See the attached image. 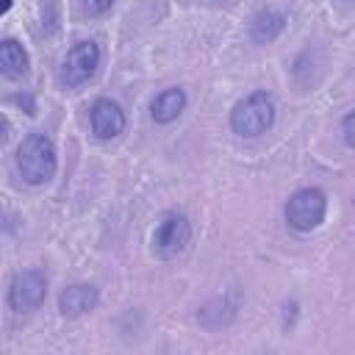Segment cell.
Here are the masks:
<instances>
[{"instance_id": "cell-8", "label": "cell", "mask_w": 355, "mask_h": 355, "mask_svg": "<svg viewBox=\"0 0 355 355\" xmlns=\"http://www.w3.org/2000/svg\"><path fill=\"white\" fill-rule=\"evenodd\" d=\"M94 305H97V291H94V286H86V283L67 286L58 297V308L64 316H80V313L92 311Z\"/></svg>"}, {"instance_id": "cell-4", "label": "cell", "mask_w": 355, "mask_h": 355, "mask_svg": "<svg viewBox=\"0 0 355 355\" xmlns=\"http://www.w3.org/2000/svg\"><path fill=\"white\" fill-rule=\"evenodd\" d=\"M97 67H100V50H97V44L94 42H78L67 53V58L61 64V80L67 86H80V83H86L97 72Z\"/></svg>"}, {"instance_id": "cell-11", "label": "cell", "mask_w": 355, "mask_h": 355, "mask_svg": "<svg viewBox=\"0 0 355 355\" xmlns=\"http://www.w3.org/2000/svg\"><path fill=\"white\" fill-rule=\"evenodd\" d=\"M283 25H286V17L280 11H261L255 17V22H252V39L261 42V44L272 42L283 31Z\"/></svg>"}, {"instance_id": "cell-10", "label": "cell", "mask_w": 355, "mask_h": 355, "mask_svg": "<svg viewBox=\"0 0 355 355\" xmlns=\"http://www.w3.org/2000/svg\"><path fill=\"white\" fill-rule=\"evenodd\" d=\"M0 67H3L6 78H22L28 72V53L22 50L19 42L6 39L0 44Z\"/></svg>"}, {"instance_id": "cell-2", "label": "cell", "mask_w": 355, "mask_h": 355, "mask_svg": "<svg viewBox=\"0 0 355 355\" xmlns=\"http://www.w3.org/2000/svg\"><path fill=\"white\" fill-rule=\"evenodd\" d=\"M272 122H275V103L266 92H255L244 97L230 114V128L239 136H261L272 128Z\"/></svg>"}, {"instance_id": "cell-6", "label": "cell", "mask_w": 355, "mask_h": 355, "mask_svg": "<svg viewBox=\"0 0 355 355\" xmlns=\"http://www.w3.org/2000/svg\"><path fill=\"white\" fill-rule=\"evenodd\" d=\"M47 294V283L39 272H19L14 275L11 280V288H8V302L17 308V311H31L36 305H42Z\"/></svg>"}, {"instance_id": "cell-9", "label": "cell", "mask_w": 355, "mask_h": 355, "mask_svg": "<svg viewBox=\"0 0 355 355\" xmlns=\"http://www.w3.org/2000/svg\"><path fill=\"white\" fill-rule=\"evenodd\" d=\"M183 108H186V92H183V89H178V86H175V89H164V92L153 100V105H150L153 119H155V122H161V125H166V122L178 119Z\"/></svg>"}, {"instance_id": "cell-7", "label": "cell", "mask_w": 355, "mask_h": 355, "mask_svg": "<svg viewBox=\"0 0 355 355\" xmlns=\"http://www.w3.org/2000/svg\"><path fill=\"white\" fill-rule=\"evenodd\" d=\"M92 119V130L100 139H114L125 130V114L114 100H97L89 111Z\"/></svg>"}, {"instance_id": "cell-12", "label": "cell", "mask_w": 355, "mask_h": 355, "mask_svg": "<svg viewBox=\"0 0 355 355\" xmlns=\"http://www.w3.org/2000/svg\"><path fill=\"white\" fill-rule=\"evenodd\" d=\"M86 3V8L92 11V14H105L111 6H114V0H83Z\"/></svg>"}, {"instance_id": "cell-5", "label": "cell", "mask_w": 355, "mask_h": 355, "mask_svg": "<svg viewBox=\"0 0 355 355\" xmlns=\"http://www.w3.org/2000/svg\"><path fill=\"white\" fill-rule=\"evenodd\" d=\"M189 239H191L189 219H186L183 214H166V216L158 222L155 233H153V247H155L158 255L172 258V255H178V252L186 250Z\"/></svg>"}, {"instance_id": "cell-1", "label": "cell", "mask_w": 355, "mask_h": 355, "mask_svg": "<svg viewBox=\"0 0 355 355\" xmlns=\"http://www.w3.org/2000/svg\"><path fill=\"white\" fill-rule=\"evenodd\" d=\"M17 166H19V175L25 178V183H31V186L47 183L55 172V144H53V139L44 136V133L25 136L19 150H17Z\"/></svg>"}, {"instance_id": "cell-3", "label": "cell", "mask_w": 355, "mask_h": 355, "mask_svg": "<svg viewBox=\"0 0 355 355\" xmlns=\"http://www.w3.org/2000/svg\"><path fill=\"white\" fill-rule=\"evenodd\" d=\"M327 200L319 189H300L286 202V219L294 230H313L324 219Z\"/></svg>"}, {"instance_id": "cell-13", "label": "cell", "mask_w": 355, "mask_h": 355, "mask_svg": "<svg viewBox=\"0 0 355 355\" xmlns=\"http://www.w3.org/2000/svg\"><path fill=\"white\" fill-rule=\"evenodd\" d=\"M344 139H347L349 144H355V111L344 116Z\"/></svg>"}]
</instances>
